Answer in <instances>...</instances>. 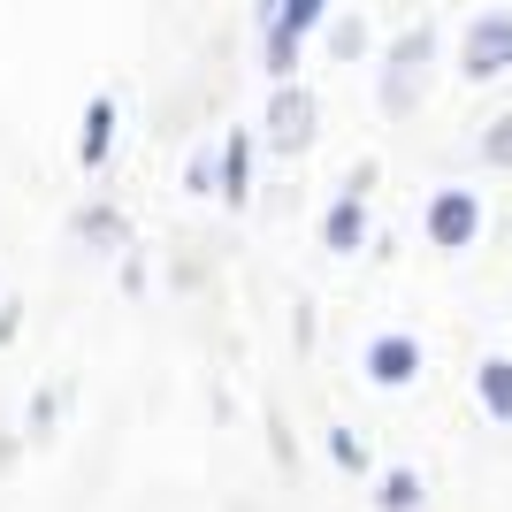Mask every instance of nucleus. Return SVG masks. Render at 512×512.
I'll return each mask as SVG.
<instances>
[{
    "instance_id": "obj_11",
    "label": "nucleus",
    "mask_w": 512,
    "mask_h": 512,
    "mask_svg": "<svg viewBox=\"0 0 512 512\" xmlns=\"http://www.w3.org/2000/svg\"><path fill=\"white\" fill-rule=\"evenodd\" d=\"M375 505H383V512H421V474H413V467H383Z\"/></svg>"
},
{
    "instance_id": "obj_6",
    "label": "nucleus",
    "mask_w": 512,
    "mask_h": 512,
    "mask_svg": "<svg viewBox=\"0 0 512 512\" xmlns=\"http://www.w3.org/2000/svg\"><path fill=\"white\" fill-rule=\"evenodd\" d=\"M306 138H314V92L283 85L276 100H268V146L276 153H306Z\"/></svg>"
},
{
    "instance_id": "obj_15",
    "label": "nucleus",
    "mask_w": 512,
    "mask_h": 512,
    "mask_svg": "<svg viewBox=\"0 0 512 512\" xmlns=\"http://www.w3.org/2000/svg\"><path fill=\"white\" fill-rule=\"evenodd\" d=\"M360 46H367V31H360V23H352V16H344V23H337V39H329V54H344V62H352Z\"/></svg>"
},
{
    "instance_id": "obj_2",
    "label": "nucleus",
    "mask_w": 512,
    "mask_h": 512,
    "mask_svg": "<svg viewBox=\"0 0 512 512\" xmlns=\"http://www.w3.org/2000/svg\"><path fill=\"white\" fill-rule=\"evenodd\" d=\"M428 54H436V31H428V23H413L406 39L390 46V62H383V107H390V115H406V107L421 100V85H428Z\"/></svg>"
},
{
    "instance_id": "obj_10",
    "label": "nucleus",
    "mask_w": 512,
    "mask_h": 512,
    "mask_svg": "<svg viewBox=\"0 0 512 512\" xmlns=\"http://www.w3.org/2000/svg\"><path fill=\"white\" fill-rule=\"evenodd\" d=\"M321 237H329V253H360V237H367V207H360V192H344L337 207H329Z\"/></svg>"
},
{
    "instance_id": "obj_13",
    "label": "nucleus",
    "mask_w": 512,
    "mask_h": 512,
    "mask_svg": "<svg viewBox=\"0 0 512 512\" xmlns=\"http://www.w3.org/2000/svg\"><path fill=\"white\" fill-rule=\"evenodd\" d=\"M184 184H192L199 199H207V192H222V161H214V153L199 146V153H192V169H184Z\"/></svg>"
},
{
    "instance_id": "obj_1",
    "label": "nucleus",
    "mask_w": 512,
    "mask_h": 512,
    "mask_svg": "<svg viewBox=\"0 0 512 512\" xmlns=\"http://www.w3.org/2000/svg\"><path fill=\"white\" fill-rule=\"evenodd\" d=\"M512 69V8H490V16L467 23V46H459V77L467 85H490Z\"/></svg>"
},
{
    "instance_id": "obj_7",
    "label": "nucleus",
    "mask_w": 512,
    "mask_h": 512,
    "mask_svg": "<svg viewBox=\"0 0 512 512\" xmlns=\"http://www.w3.org/2000/svg\"><path fill=\"white\" fill-rule=\"evenodd\" d=\"M474 398L497 428H512V360H482L474 367Z\"/></svg>"
},
{
    "instance_id": "obj_4",
    "label": "nucleus",
    "mask_w": 512,
    "mask_h": 512,
    "mask_svg": "<svg viewBox=\"0 0 512 512\" xmlns=\"http://www.w3.org/2000/svg\"><path fill=\"white\" fill-rule=\"evenodd\" d=\"M367 383H375V390H406V383H421V344H413L406 329L367 337Z\"/></svg>"
},
{
    "instance_id": "obj_9",
    "label": "nucleus",
    "mask_w": 512,
    "mask_h": 512,
    "mask_svg": "<svg viewBox=\"0 0 512 512\" xmlns=\"http://www.w3.org/2000/svg\"><path fill=\"white\" fill-rule=\"evenodd\" d=\"M245 192H253V130H230V146H222V199L245 207Z\"/></svg>"
},
{
    "instance_id": "obj_5",
    "label": "nucleus",
    "mask_w": 512,
    "mask_h": 512,
    "mask_svg": "<svg viewBox=\"0 0 512 512\" xmlns=\"http://www.w3.org/2000/svg\"><path fill=\"white\" fill-rule=\"evenodd\" d=\"M321 16H329V0H283L276 16H268V69H276V77H291V62H299V39L314 31Z\"/></svg>"
},
{
    "instance_id": "obj_3",
    "label": "nucleus",
    "mask_w": 512,
    "mask_h": 512,
    "mask_svg": "<svg viewBox=\"0 0 512 512\" xmlns=\"http://www.w3.org/2000/svg\"><path fill=\"white\" fill-rule=\"evenodd\" d=\"M474 237H482V199L467 184H444V192L428 199V245H444V253H467Z\"/></svg>"
},
{
    "instance_id": "obj_12",
    "label": "nucleus",
    "mask_w": 512,
    "mask_h": 512,
    "mask_svg": "<svg viewBox=\"0 0 512 512\" xmlns=\"http://www.w3.org/2000/svg\"><path fill=\"white\" fill-rule=\"evenodd\" d=\"M482 161H490V169H512V115H497V123L482 130Z\"/></svg>"
},
{
    "instance_id": "obj_14",
    "label": "nucleus",
    "mask_w": 512,
    "mask_h": 512,
    "mask_svg": "<svg viewBox=\"0 0 512 512\" xmlns=\"http://www.w3.org/2000/svg\"><path fill=\"white\" fill-rule=\"evenodd\" d=\"M329 451H337V467H367V444L352 436V428H337V436H329Z\"/></svg>"
},
{
    "instance_id": "obj_8",
    "label": "nucleus",
    "mask_w": 512,
    "mask_h": 512,
    "mask_svg": "<svg viewBox=\"0 0 512 512\" xmlns=\"http://www.w3.org/2000/svg\"><path fill=\"white\" fill-rule=\"evenodd\" d=\"M107 146H115V100L100 92V100L85 107V130H77V161H85V169H100Z\"/></svg>"
}]
</instances>
